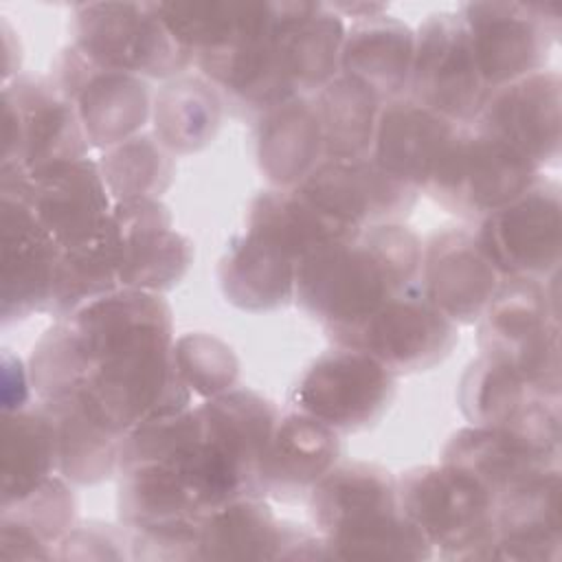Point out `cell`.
<instances>
[{
	"mask_svg": "<svg viewBox=\"0 0 562 562\" xmlns=\"http://www.w3.org/2000/svg\"><path fill=\"white\" fill-rule=\"evenodd\" d=\"M217 279L226 301L244 312H272L294 301L296 263L277 246L246 231L231 239Z\"/></svg>",
	"mask_w": 562,
	"mask_h": 562,
	"instance_id": "obj_30",
	"label": "cell"
},
{
	"mask_svg": "<svg viewBox=\"0 0 562 562\" xmlns=\"http://www.w3.org/2000/svg\"><path fill=\"white\" fill-rule=\"evenodd\" d=\"M441 463L472 476L494 498L496 507L501 498L529 483L540 472L560 465V454L516 432L470 424L448 439Z\"/></svg>",
	"mask_w": 562,
	"mask_h": 562,
	"instance_id": "obj_22",
	"label": "cell"
},
{
	"mask_svg": "<svg viewBox=\"0 0 562 562\" xmlns=\"http://www.w3.org/2000/svg\"><path fill=\"white\" fill-rule=\"evenodd\" d=\"M487 94L461 13H430L415 31L406 97L454 125H472Z\"/></svg>",
	"mask_w": 562,
	"mask_h": 562,
	"instance_id": "obj_11",
	"label": "cell"
},
{
	"mask_svg": "<svg viewBox=\"0 0 562 562\" xmlns=\"http://www.w3.org/2000/svg\"><path fill=\"white\" fill-rule=\"evenodd\" d=\"M246 231L257 233L299 266L329 246L358 237L362 228L327 213L296 189H268L250 202Z\"/></svg>",
	"mask_w": 562,
	"mask_h": 562,
	"instance_id": "obj_27",
	"label": "cell"
},
{
	"mask_svg": "<svg viewBox=\"0 0 562 562\" xmlns=\"http://www.w3.org/2000/svg\"><path fill=\"white\" fill-rule=\"evenodd\" d=\"M459 125L400 97L382 103L371 158L391 176L424 191Z\"/></svg>",
	"mask_w": 562,
	"mask_h": 562,
	"instance_id": "obj_23",
	"label": "cell"
},
{
	"mask_svg": "<svg viewBox=\"0 0 562 562\" xmlns=\"http://www.w3.org/2000/svg\"><path fill=\"white\" fill-rule=\"evenodd\" d=\"M338 432L323 422L288 411L279 417L261 461V494L288 501L310 490L338 463Z\"/></svg>",
	"mask_w": 562,
	"mask_h": 562,
	"instance_id": "obj_25",
	"label": "cell"
},
{
	"mask_svg": "<svg viewBox=\"0 0 562 562\" xmlns=\"http://www.w3.org/2000/svg\"><path fill=\"white\" fill-rule=\"evenodd\" d=\"M2 50H4V72L2 75H4V81H9L15 75H20L22 48H20V40L13 37L7 20H2Z\"/></svg>",
	"mask_w": 562,
	"mask_h": 562,
	"instance_id": "obj_43",
	"label": "cell"
},
{
	"mask_svg": "<svg viewBox=\"0 0 562 562\" xmlns=\"http://www.w3.org/2000/svg\"><path fill=\"white\" fill-rule=\"evenodd\" d=\"M50 79L72 101L90 147L101 151L140 134L151 116V92L143 77L101 68L75 44L55 57Z\"/></svg>",
	"mask_w": 562,
	"mask_h": 562,
	"instance_id": "obj_14",
	"label": "cell"
},
{
	"mask_svg": "<svg viewBox=\"0 0 562 562\" xmlns=\"http://www.w3.org/2000/svg\"><path fill=\"white\" fill-rule=\"evenodd\" d=\"M204 437L235 465L250 496H261V461L281 417L277 404L250 389H231L200 406Z\"/></svg>",
	"mask_w": 562,
	"mask_h": 562,
	"instance_id": "obj_26",
	"label": "cell"
},
{
	"mask_svg": "<svg viewBox=\"0 0 562 562\" xmlns=\"http://www.w3.org/2000/svg\"><path fill=\"white\" fill-rule=\"evenodd\" d=\"M397 375L364 351L338 347L318 356L290 395L301 411L340 432L375 424L395 397Z\"/></svg>",
	"mask_w": 562,
	"mask_h": 562,
	"instance_id": "obj_10",
	"label": "cell"
},
{
	"mask_svg": "<svg viewBox=\"0 0 562 562\" xmlns=\"http://www.w3.org/2000/svg\"><path fill=\"white\" fill-rule=\"evenodd\" d=\"M501 281L472 231L443 228L422 244L417 283L426 299L457 325L476 323Z\"/></svg>",
	"mask_w": 562,
	"mask_h": 562,
	"instance_id": "obj_20",
	"label": "cell"
},
{
	"mask_svg": "<svg viewBox=\"0 0 562 562\" xmlns=\"http://www.w3.org/2000/svg\"><path fill=\"white\" fill-rule=\"evenodd\" d=\"M97 162L112 202L160 200L176 176V156L149 132L105 149Z\"/></svg>",
	"mask_w": 562,
	"mask_h": 562,
	"instance_id": "obj_36",
	"label": "cell"
},
{
	"mask_svg": "<svg viewBox=\"0 0 562 562\" xmlns=\"http://www.w3.org/2000/svg\"><path fill=\"white\" fill-rule=\"evenodd\" d=\"M224 99L202 75L167 79L151 99L156 138L173 154H195L213 143L220 132Z\"/></svg>",
	"mask_w": 562,
	"mask_h": 562,
	"instance_id": "obj_31",
	"label": "cell"
},
{
	"mask_svg": "<svg viewBox=\"0 0 562 562\" xmlns=\"http://www.w3.org/2000/svg\"><path fill=\"white\" fill-rule=\"evenodd\" d=\"M479 323L481 356L507 364L560 395V325L555 274L547 281L505 277Z\"/></svg>",
	"mask_w": 562,
	"mask_h": 562,
	"instance_id": "obj_3",
	"label": "cell"
},
{
	"mask_svg": "<svg viewBox=\"0 0 562 562\" xmlns=\"http://www.w3.org/2000/svg\"><path fill=\"white\" fill-rule=\"evenodd\" d=\"M562 538L560 465H553L496 503V536Z\"/></svg>",
	"mask_w": 562,
	"mask_h": 562,
	"instance_id": "obj_37",
	"label": "cell"
},
{
	"mask_svg": "<svg viewBox=\"0 0 562 562\" xmlns=\"http://www.w3.org/2000/svg\"><path fill=\"white\" fill-rule=\"evenodd\" d=\"M173 360L182 382L202 400L235 389L239 360L228 342L206 331H191L173 340Z\"/></svg>",
	"mask_w": 562,
	"mask_h": 562,
	"instance_id": "obj_39",
	"label": "cell"
},
{
	"mask_svg": "<svg viewBox=\"0 0 562 562\" xmlns=\"http://www.w3.org/2000/svg\"><path fill=\"white\" fill-rule=\"evenodd\" d=\"M37 406L50 417L57 437V472L77 485H94L119 472L116 432L90 404L81 384L46 400Z\"/></svg>",
	"mask_w": 562,
	"mask_h": 562,
	"instance_id": "obj_24",
	"label": "cell"
},
{
	"mask_svg": "<svg viewBox=\"0 0 562 562\" xmlns=\"http://www.w3.org/2000/svg\"><path fill=\"white\" fill-rule=\"evenodd\" d=\"M0 189L18 193L61 250L97 237L114 204L99 162L90 158L57 162L31 173L0 171Z\"/></svg>",
	"mask_w": 562,
	"mask_h": 562,
	"instance_id": "obj_12",
	"label": "cell"
},
{
	"mask_svg": "<svg viewBox=\"0 0 562 562\" xmlns=\"http://www.w3.org/2000/svg\"><path fill=\"white\" fill-rule=\"evenodd\" d=\"M283 520L261 496L233 498L200 518V560H277Z\"/></svg>",
	"mask_w": 562,
	"mask_h": 562,
	"instance_id": "obj_32",
	"label": "cell"
},
{
	"mask_svg": "<svg viewBox=\"0 0 562 562\" xmlns=\"http://www.w3.org/2000/svg\"><path fill=\"white\" fill-rule=\"evenodd\" d=\"M422 239L402 222L371 224L296 266L294 301L325 329L349 325L419 281Z\"/></svg>",
	"mask_w": 562,
	"mask_h": 562,
	"instance_id": "obj_1",
	"label": "cell"
},
{
	"mask_svg": "<svg viewBox=\"0 0 562 562\" xmlns=\"http://www.w3.org/2000/svg\"><path fill=\"white\" fill-rule=\"evenodd\" d=\"M413 55L415 31L406 22L386 13L356 20L345 31L340 75L360 81L386 103L406 97Z\"/></svg>",
	"mask_w": 562,
	"mask_h": 562,
	"instance_id": "obj_28",
	"label": "cell"
},
{
	"mask_svg": "<svg viewBox=\"0 0 562 562\" xmlns=\"http://www.w3.org/2000/svg\"><path fill=\"white\" fill-rule=\"evenodd\" d=\"M88 151L79 114L50 77L20 72L4 81L0 171L31 173L88 158Z\"/></svg>",
	"mask_w": 562,
	"mask_h": 562,
	"instance_id": "obj_6",
	"label": "cell"
},
{
	"mask_svg": "<svg viewBox=\"0 0 562 562\" xmlns=\"http://www.w3.org/2000/svg\"><path fill=\"white\" fill-rule=\"evenodd\" d=\"M312 101L318 112L325 158H367L373 149L382 101L360 81L336 75Z\"/></svg>",
	"mask_w": 562,
	"mask_h": 562,
	"instance_id": "obj_33",
	"label": "cell"
},
{
	"mask_svg": "<svg viewBox=\"0 0 562 562\" xmlns=\"http://www.w3.org/2000/svg\"><path fill=\"white\" fill-rule=\"evenodd\" d=\"M119 288L116 244L105 224L97 237L61 252L48 312L57 321L68 318Z\"/></svg>",
	"mask_w": 562,
	"mask_h": 562,
	"instance_id": "obj_35",
	"label": "cell"
},
{
	"mask_svg": "<svg viewBox=\"0 0 562 562\" xmlns=\"http://www.w3.org/2000/svg\"><path fill=\"white\" fill-rule=\"evenodd\" d=\"M255 154L274 189L296 187L323 158V132L312 97H292L257 116Z\"/></svg>",
	"mask_w": 562,
	"mask_h": 562,
	"instance_id": "obj_29",
	"label": "cell"
},
{
	"mask_svg": "<svg viewBox=\"0 0 562 562\" xmlns=\"http://www.w3.org/2000/svg\"><path fill=\"white\" fill-rule=\"evenodd\" d=\"M542 178V171L505 143L459 125L424 191L463 217H485Z\"/></svg>",
	"mask_w": 562,
	"mask_h": 562,
	"instance_id": "obj_8",
	"label": "cell"
},
{
	"mask_svg": "<svg viewBox=\"0 0 562 562\" xmlns=\"http://www.w3.org/2000/svg\"><path fill=\"white\" fill-rule=\"evenodd\" d=\"M31 375L29 364L20 356L2 349V413H15L31 406Z\"/></svg>",
	"mask_w": 562,
	"mask_h": 562,
	"instance_id": "obj_41",
	"label": "cell"
},
{
	"mask_svg": "<svg viewBox=\"0 0 562 562\" xmlns=\"http://www.w3.org/2000/svg\"><path fill=\"white\" fill-rule=\"evenodd\" d=\"M402 514L443 560H487L496 538L494 498L465 472L439 463L397 476Z\"/></svg>",
	"mask_w": 562,
	"mask_h": 562,
	"instance_id": "obj_4",
	"label": "cell"
},
{
	"mask_svg": "<svg viewBox=\"0 0 562 562\" xmlns=\"http://www.w3.org/2000/svg\"><path fill=\"white\" fill-rule=\"evenodd\" d=\"M459 408L472 426L503 428L560 454V395L516 369L479 356L459 384Z\"/></svg>",
	"mask_w": 562,
	"mask_h": 562,
	"instance_id": "obj_15",
	"label": "cell"
},
{
	"mask_svg": "<svg viewBox=\"0 0 562 562\" xmlns=\"http://www.w3.org/2000/svg\"><path fill=\"white\" fill-rule=\"evenodd\" d=\"M0 558L2 560H50L55 549L31 536L18 525L0 520Z\"/></svg>",
	"mask_w": 562,
	"mask_h": 562,
	"instance_id": "obj_42",
	"label": "cell"
},
{
	"mask_svg": "<svg viewBox=\"0 0 562 562\" xmlns=\"http://www.w3.org/2000/svg\"><path fill=\"white\" fill-rule=\"evenodd\" d=\"M345 22L323 2H279L274 46L296 97H312L340 72Z\"/></svg>",
	"mask_w": 562,
	"mask_h": 562,
	"instance_id": "obj_21",
	"label": "cell"
},
{
	"mask_svg": "<svg viewBox=\"0 0 562 562\" xmlns=\"http://www.w3.org/2000/svg\"><path fill=\"white\" fill-rule=\"evenodd\" d=\"M459 13L487 90L544 70L562 26L560 2H465Z\"/></svg>",
	"mask_w": 562,
	"mask_h": 562,
	"instance_id": "obj_9",
	"label": "cell"
},
{
	"mask_svg": "<svg viewBox=\"0 0 562 562\" xmlns=\"http://www.w3.org/2000/svg\"><path fill=\"white\" fill-rule=\"evenodd\" d=\"M57 465L55 428L37 404L2 413V505L35 490Z\"/></svg>",
	"mask_w": 562,
	"mask_h": 562,
	"instance_id": "obj_34",
	"label": "cell"
},
{
	"mask_svg": "<svg viewBox=\"0 0 562 562\" xmlns=\"http://www.w3.org/2000/svg\"><path fill=\"white\" fill-rule=\"evenodd\" d=\"M116 244L121 288L165 294L193 263V244L173 228L162 200L114 202L108 220Z\"/></svg>",
	"mask_w": 562,
	"mask_h": 562,
	"instance_id": "obj_17",
	"label": "cell"
},
{
	"mask_svg": "<svg viewBox=\"0 0 562 562\" xmlns=\"http://www.w3.org/2000/svg\"><path fill=\"white\" fill-rule=\"evenodd\" d=\"M59 560H125L130 558V531L105 522H75L57 544Z\"/></svg>",
	"mask_w": 562,
	"mask_h": 562,
	"instance_id": "obj_40",
	"label": "cell"
},
{
	"mask_svg": "<svg viewBox=\"0 0 562 562\" xmlns=\"http://www.w3.org/2000/svg\"><path fill=\"white\" fill-rule=\"evenodd\" d=\"M292 189L358 228L402 222L419 195V189L391 176L371 156L323 158Z\"/></svg>",
	"mask_w": 562,
	"mask_h": 562,
	"instance_id": "obj_19",
	"label": "cell"
},
{
	"mask_svg": "<svg viewBox=\"0 0 562 562\" xmlns=\"http://www.w3.org/2000/svg\"><path fill=\"white\" fill-rule=\"evenodd\" d=\"M560 72L540 70L490 90L472 127L505 143L542 171L560 158Z\"/></svg>",
	"mask_w": 562,
	"mask_h": 562,
	"instance_id": "obj_18",
	"label": "cell"
},
{
	"mask_svg": "<svg viewBox=\"0 0 562 562\" xmlns=\"http://www.w3.org/2000/svg\"><path fill=\"white\" fill-rule=\"evenodd\" d=\"M562 233L560 187L540 178L509 204L481 217L476 239L505 277L547 281L558 272Z\"/></svg>",
	"mask_w": 562,
	"mask_h": 562,
	"instance_id": "obj_13",
	"label": "cell"
},
{
	"mask_svg": "<svg viewBox=\"0 0 562 562\" xmlns=\"http://www.w3.org/2000/svg\"><path fill=\"white\" fill-rule=\"evenodd\" d=\"M61 246L13 191L0 189V318L20 323L48 312Z\"/></svg>",
	"mask_w": 562,
	"mask_h": 562,
	"instance_id": "obj_16",
	"label": "cell"
},
{
	"mask_svg": "<svg viewBox=\"0 0 562 562\" xmlns=\"http://www.w3.org/2000/svg\"><path fill=\"white\" fill-rule=\"evenodd\" d=\"M72 44L92 64L143 79H173L193 64V55L167 29L158 2L77 4Z\"/></svg>",
	"mask_w": 562,
	"mask_h": 562,
	"instance_id": "obj_5",
	"label": "cell"
},
{
	"mask_svg": "<svg viewBox=\"0 0 562 562\" xmlns=\"http://www.w3.org/2000/svg\"><path fill=\"white\" fill-rule=\"evenodd\" d=\"M0 520L11 522L55 549L77 522V498L68 479L53 474L18 501L0 505Z\"/></svg>",
	"mask_w": 562,
	"mask_h": 562,
	"instance_id": "obj_38",
	"label": "cell"
},
{
	"mask_svg": "<svg viewBox=\"0 0 562 562\" xmlns=\"http://www.w3.org/2000/svg\"><path fill=\"white\" fill-rule=\"evenodd\" d=\"M325 334L338 347L369 353L395 375L432 369L459 340L457 323L426 299L419 283L393 294L367 316Z\"/></svg>",
	"mask_w": 562,
	"mask_h": 562,
	"instance_id": "obj_7",
	"label": "cell"
},
{
	"mask_svg": "<svg viewBox=\"0 0 562 562\" xmlns=\"http://www.w3.org/2000/svg\"><path fill=\"white\" fill-rule=\"evenodd\" d=\"M331 9L340 18H353V22L386 13V4H373V2H351V4L349 2H340V4H331Z\"/></svg>",
	"mask_w": 562,
	"mask_h": 562,
	"instance_id": "obj_44",
	"label": "cell"
},
{
	"mask_svg": "<svg viewBox=\"0 0 562 562\" xmlns=\"http://www.w3.org/2000/svg\"><path fill=\"white\" fill-rule=\"evenodd\" d=\"M310 514L334 560H428L432 547L402 514L397 476L351 461L334 465L310 490Z\"/></svg>",
	"mask_w": 562,
	"mask_h": 562,
	"instance_id": "obj_2",
	"label": "cell"
}]
</instances>
